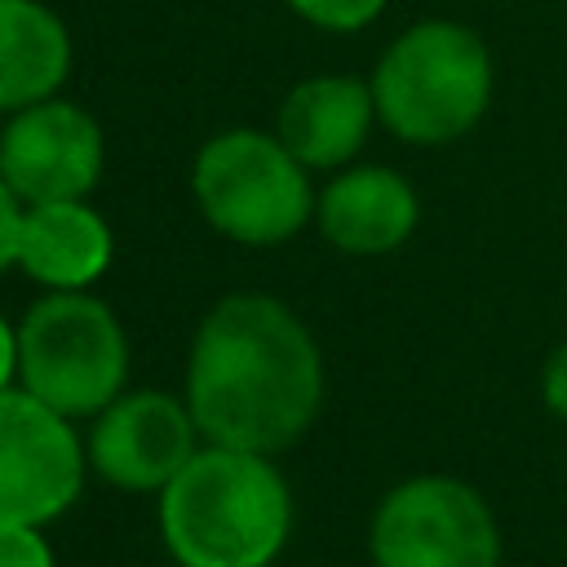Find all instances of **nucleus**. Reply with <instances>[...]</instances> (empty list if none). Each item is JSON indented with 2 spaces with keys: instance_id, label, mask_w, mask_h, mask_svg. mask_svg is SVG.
I'll use <instances>...</instances> for the list:
<instances>
[{
  "instance_id": "15",
  "label": "nucleus",
  "mask_w": 567,
  "mask_h": 567,
  "mask_svg": "<svg viewBox=\"0 0 567 567\" xmlns=\"http://www.w3.org/2000/svg\"><path fill=\"white\" fill-rule=\"evenodd\" d=\"M0 567H58L40 527L0 523Z\"/></svg>"
},
{
  "instance_id": "1",
  "label": "nucleus",
  "mask_w": 567,
  "mask_h": 567,
  "mask_svg": "<svg viewBox=\"0 0 567 567\" xmlns=\"http://www.w3.org/2000/svg\"><path fill=\"white\" fill-rule=\"evenodd\" d=\"M323 403V354L310 328L266 292L221 297L190 341L186 408L217 447L275 456Z\"/></svg>"
},
{
  "instance_id": "18",
  "label": "nucleus",
  "mask_w": 567,
  "mask_h": 567,
  "mask_svg": "<svg viewBox=\"0 0 567 567\" xmlns=\"http://www.w3.org/2000/svg\"><path fill=\"white\" fill-rule=\"evenodd\" d=\"M18 377V328H9V319L0 315V390H9Z\"/></svg>"
},
{
  "instance_id": "4",
  "label": "nucleus",
  "mask_w": 567,
  "mask_h": 567,
  "mask_svg": "<svg viewBox=\"0 0 567 567\" xmlns=\"http://www.w3.org/2000/svg\"><path fill=\"white\" fill-rule=\"evenodd\" d=\"M310 168L261 128H226L208 137L190 168V190L204 221L248 248L292 239L315 217Z\"/></svg>"
},
{
  "instance_id": "3",
  "label": "nucleus",
  "mask_w": 567,
  "mask_h": 567,
  "mask_svg": "<svg viewBox=\"0 0 567 567\" xmlns=\"http://www.w3.org/2000/svg\"><path fill=\"white\" fill-rule=\"evenodd\" d=\"M377 120L412 146L465 137L492 102V53L465 22L430 18L408 27L372 71Z\"/></svg>"
},
{
  "instance_id": "13",
  "label": "nucleus",
  "mask_w": 567,
  "mask_h": 567,
  "mask_svg": "<svg viewBox=\"0 0 567 567\" xmlns=\"http://www.w3.org/2000/svg\"><path fill=\"white\" fill-rule=\"evenodd\" d=\"M71 75V31L40 0H0V111L49 102Z\"/></svg>"
},
{
  "instance_id": "2",
  "label": "nucleus",
  "mask_w": 567,
  "mask_h": 567,
  "mask_svg": "<svg viewBox=\"0 0 567 567\" xmlns=\"http://www.w3.org/2000/svg\"><path fill=\"white\" fill-rule=\"evenodd\" d=\"M288 527V483L261 452L208 443L159 492V532L182 567H266Z\"/></svg>"
},
{
  "instance_id": "17",
  "label": "nucleus",
  "mask_w": 567,
  "mask_h": 567,
  "mask_svg": "<svg viewBox=\"0 0 567 567\" xmlns=\"http://www.w3.org/2000/svg\"><path fill=\"white\" fill-rule=\"evenodd\" d=\"M540 399L554 416L567 421V341L545 359V372H540Z\"/></svg>"
},
{
  "instance_id": "9",
  "label": "nucleus",
  "mask_w": 567,
  "mask_h": 567,
  "mask_svg": "<svg viewBox=\"0 0 567 567\" xmlns=\"http://www.w3.org/2000/svg\"><path fill=\"white\" fill-rule=\"evenodd\" d=\"M199 425L190 408L164 390H133L106 403L89 434V465L124 492H164L195 447Z\"/></svg>"
},
{
  "instance_id": "16",
  "label": "nucleus",
  "mask_w": 567,
  "mask_h": 567,
  "mask_svg": "<svg viewBox=\"0 0 567 567\" xmlns=\"http://www.w3.org/2000/svg\"><path fill=\"white\" fill-rule=\"evenodd\" d=\"M22 217L27 204L13 195V186L0 177V270L18 266V239H22Z\"/></svg>"
},
{
  "instance_id": "7",
  "label": "nucleus",
  "mask_w": 567,
  "mask_h": 567,
  "mask_svg": "<svg viewBox=\"0 0 567 567\" xmlns=\"http://www.w3.org/2000/svg\"><path fill=\"white\" fill-rule=\"evenodd\" d=\"M84 483V447L71 416L31 390H0V523L40 527L58 518Z\"/></svg>"
},
{
  "instance_id": "11",
  "label": "nucleus",
  "mask_w": 567,
  "mask_h": 567,
  "mask_svg": "<svg viewBox=\"0 0 567 567\" xmlns=\"http://www.w3.org/2000/svg\"><path fill=\"white\" fill-rule=\"evenodd\" d=\"M377 120L372 84L354 75H310L288 89L279 102L275 137L306 164V168H341L368 142Z\"/></svg>"
},
{
  "instance_id": "10",
  "label": "nucleus",
  "mask_w": 567,
  "mask_h": 567,
  "mask_svg": "<svg viewBox=\"0 0 567 567\" xmlns=\"http://www.w3.org/2000/svg\"><path fill=\"white\" fill-rule=\"evenodd\" d=\"M319 230L332 248L350 257H385L408 244L416 230L421 204L403 173L385 164H363L337 173L315 204Z\"/></svg>"
},
{
  "instance_id": "14",
  "label": "nucleus",
  "mask_w": 567,
  "mask_h": 567,
  "mask_svg": "<svg viewBox=\"0 0 567 567\" xmlns=\"http://www.w3.org/2000/svg\"><path fill=\"white\" fill-rule=\"evenodd\" d=\"M288 9L319 31H359L381 18L385 0H288Z\"/></svg>"
},
{
  "instance_id": "5",
  "label": "nucleus",
  "mask_w": 567,
  "mask_h": 567,
  "mask_svg": "<svg viewBox=\"0 0 567 567\" xmlns=\"http://www.w3.org/2000/svg\"><path fill=\"white\" fill-rule=\"evenodd\" d=\"M128 337L89 292H44L18 323V381L62 416H97L124 394Z\"/></svg>"
},
{
  "instance_id": "6",
  "label": "nucleus",
  "mask_w": 567,
  "mask_h": 567,
  "mask_svg": "<svg viewBox=\"0 0 567 567\" xmlns=\"http://www.w3.org/2000/svg\"><path fill=\"white\" fill-rule=\"evenodd\" d=\"M377 567H501V527L487 501L447 474H416L372 514Z\"/></svg>"
},
{
  "instance_id": "8",
  "label": "nucleus",
  "mask_w": 567,
  "mask_h": 567,
  "mask_svg": "<svg viewBox=\"0 0 567 567\" xmlns=\"http://www.w3.org/2000/svg\"><path fill=\"white\" fill-rule=\"evenodd\" d=\"M102 164L106 142L97 120L66 97L13 111L0 128V177L27 208L84 199L97 186Z\"/></svg>"
},
{
  "instance_id": "12",
  "label": "nucleus",
  "mask_w": 567,
  "mask_h": 567,
  "mask_svg": "<svg viewBox=\"0 0 567 567\" xmlns=\"http://www.w3.org/2000/svg\"><path fill=\"white\" fill-rule=\"evenodd\" d=\"M111 257H115V235L106 217L84 199L27 208L18 266L49 292H84L106 275Z\"/></svg>"
}]
</instances>
